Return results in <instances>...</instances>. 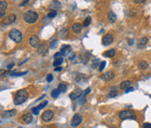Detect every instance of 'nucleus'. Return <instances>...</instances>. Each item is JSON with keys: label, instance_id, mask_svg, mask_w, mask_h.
I'll return each instance as SVG.
<instances>
[{"label": "nucleus", "instance_id": "f257e3e1", "mask_svg": "<svg viewBox=\"0 0 151 128\" xmlns=\"http://www.w3.org/2000/svg\"><path fill=\"white\" fill-rule=\"evenodd\" d=\"M27 98H28L27 90L22 89L15 93L13 102H14L15 105H21V104H23V103H24L25 101L27 100Z\"/></svg>", "mask_w": 151, "mask_h": 128}, {"label": "nucleus", "instance_id": "f03ea898", "mask_svg": "<svg viewBox=\"0 0 151 128\" xmlns=\"http://www.w3.org/2000/svg\"><path fill=\"white\" fill-rule=\"evenodd\" d=\"M38 19V14L33 10H28L23 14V20L27 23H35Z\"/></svg>", "mask_w": 151, "mask_h": 128}, {"label": "nucleus", "instance_id": "7ed1b4c3", "mask_svg": "<svg viewBox=\"0 0 151 128\" xmlns=\"http://www.w3.org/2000/svg\"><path fill=\"white\" fill-rule=\"evenodd\" d=\"M8 37H9V39H12L16 43H21L22 40H23V34H22V32L18 30V29H15V28L11 29L9 31Z\"/></svg>", "mask_w": 151, "mask_h": 128}, {"label": "nucleus", "instance_id": "20e7f679", "mask_svg": "<svg viewBox=\"0 0 151 128\" xmlns=\"http://www.w3.org/2000/svg\"><path fill=\"white\" fill-rule=\"evenodd\" d=\"M119 117H120V120H136V115L135 113L132 112L130 110H122L119 113Z\"/></svg>", "mask_w": 151, "mask_h": 128}, {"label": "nucleus", "instance_id": "39448f33", "mask_svg": "<svg viewBox=\"0 0 151 128\" xmlns=\"http://www.w3.org/2000/svg\"><path fill=\"white\" fill-rule=\"evenodd\" d=\"M114 41V36L112 34H105L104 37H103V39H102V42L103 44L105 45V46H107V45H110L111 43Z\"/></svg>", "mask_w": 151, "mask_h": 128}, {"label": "nucleus", "instance_id": "423d86ee", "mask_svg": "<svg viewBox=\"0 0 151 128\" xmlns=\"http://www.w3.org/2000/svg\"><path fill=\"white\" fill-rule=\"evenodd\" d=\"M48 50H49V48H48V45L46 43H42L40 44L38 47H37V53L40 56H44L48 53Z\"/></svg>", "mask_w": 151, "mask_h": 128}, {"label": "nucleus", "instance_id": "0eeeda50", "mask_svg": "<svg viewBox=\"0 0 151 128\" xmlns=\"http://www.w3.org/2000/svg\"><path fill=\"white\" fill-rule=\"evenodd\" d=\"M54 116V113L51 110H46L42 113V116H41V119H42L44 122H50Z\"/></svg>", "mask_w": 151, "mask_h": 128}, {"label": "nucleus", "instance_id": "6e6552de", "mask_svg": "<svg viewBox=\"0 0 151 128\" xmlns=\"http://www.w3.org/2000/svg\"><path fill=\"white\" fill-rule=\"evenodd\" d=\"M114 77H115V74H114L113 71H106L105 73L102 75L101 79L103 81H105V82H110V81H112L114 79Z\"/></svg>", "mask_w": 151, "mask_h": 128}, {"label": "nucleus", "instance_id": "1a4fd4ad", "mask_svg": "<svg viewBox=\"0 0 151 128\" xmlns=\"http://www.w3.org/2000/svg\"><path fill=\"white\" fill-rule=\"evenodd\" d=\"M82 122V117L79 115V114H75L73 117V119L71 121V125L76 127V126H78L79 124H81Z\"/></svg>", "mask_w": 151, "mask_h": 128}, {"label": "nucleus", "instance_id": "9d476101", "mask_svg": "<svg viewBox=\"0 0 151 128\" xmlns=\"http://www.w3.org/2000/svg\"><path fill=\"white\" fill-rule=\"evenodd\" d=\"M61 8H62V4L59 2L58 0H52V1L50 2V8L51 9V10H55V11H57V10H59Z\"/></svg>", "mask_w": 151, "mask_h": 128}, {"label": "nucleus", "instance_id": "9b49d317", "mask_svg": "<svg viewBox=\"0 0 151 128\" xmlns=\"http://www.w3.org/2000/svg\"><path fill=\"white\" fill-rule=\"evenodd\" d=\"M22 120L23 121V123L26 124H29L32 123V121H33V116H32L31 113L29 112H26L24 113L23 116H22Z\"/></svg>", "mask_w": 151, "mask_h": 128}, {"label": "nucleus", "instance_id": "f8f14e48", "mask_svg": "<svg viewBox=\"0 0 151 128\" xmlns=\"http://www.w3.org/2000/svg\"><path fill=\"white\" fill-rule=\"evenodd\" d=\"M16 20V16L14 14H10V15L5 17V19L2 21V23L4 24H10V23H13Z\"/></svg>", "mask_w": 151, "mask_h": 128}, {"label": "nucleus", "instance_id": "ddd939ff", "mask_svg": "<svg viewBox=\"0 0 151 128\" xmlns=\"http://www.w3.org/2000/svg\"><path fill=\"white\" fill-rule=\"evenodd\" d=\"M39 43H40V40H39V38L37 36H32L31 39H30V45L34 48H36V47L39 46Z\"/></svg>", "mask_w": 151, "mask_h": 128}, {"label": "nucleus", "instance_id": "4468645a", "mask_svg": "<svg viewBox=\"0 0 151 128\" xmlns=\"http://www.w3.org/2000/svg\"><path fill=\"white\" fill-rule=\"evenodd\" d=\"M147 42H148V39H147V37H143V38H141V39L138 40L137 47H138L139 49H143V48H145V47L147 46Z\"/></svg>", "mask_w": 151, "mask_h": 128}, {"label": "nucleus", "instance_id": "2eb2a0df", "mask_svg": "<svg viewBox=\"0 0 151 128\" xmlns=\"http://www.w3.org/2000/svg\"><path fill=\"white\" fill-rule=\"evenodd\" d=\"M16 113H17V110H16V109H9V110H5L4 112L2 113V116L5 117V118H10V117L15 116Z\"/></svg>", "mask_w": 151, "mask_h": 128}, {"label": "nucleus", "instance_id": "dca6fc26", "mask_svg": "<svg viewBox=\"0 0 151 128\" xmlns=\"http://www.w3.org/2000/svg\"><path fill=\"white\" fill-rule=\"evenodd\" d=\"M90 93H91V88H87L83 93H81V95L79 96V103H80V104H84V103H85L86 95Z\"/></svg>", "mask_w": 151, "mask_h": 128}, {"label": "nucleus", "instance_id": "f3484780", "mask_svg": "<svg viewBox=\"0 0 151 128\" xmlns=\"http://www.w3.org/2000/svg\"><path fill=\"white\" fill-rule=\"evenodd\" d=\"M82 26H83V25H81L80 23H74L73 24V26H72V30H73V32L75 33V34H78V33H80V32H81Z\"/></svg>", "mask_w": 151, "mask_h": 128}, {"label": "nucleus", "instance_id": "a211bd4d", "mask_svg": "<svg viewBox=\"0 0 151 128\" xmlns=\"http://www.w3.org/2000/svg\"><path fill=\"white\" fill-rule=\"evenodd\" d=\"M116 53H117L116 49H111V50L105 51V52H104V56H105V57H108V58H112V57H114V56H115V54H116Z\"/></svg>", "mask_w": 151, "mask_h": 128}, {"label": "nucleus", "instance_id": "6ab92c4d", "mask_svg": "<svg viewBox=\"0 0 151 128\" xmlns=\"http://www.w3.org/2000/svg\"><path fill=\"white\" fill-rule=\"evenodd\" d=\"M71 50H72V49L70 48L69 45H64V46L62 48V50H61V52H62V55L66 56V55H68L70 52H71Z\"/></svg>", "mask_w": 151, "mask_h": 128}, {"label": "nucleus", "instance_id": "aec40b11", "mask_svg": "<svg viewBox=\"0 0 151 128\" xmlns=\"http://www.w3.org/2000/svg\"><path fill=\"white\" fill-rule=\"evenodd\" d=\"M107 19L110 23H115L117 21V15L115 14V12L113 11H109L108 14H107Z\"/></svg>", "mask_w": 151, "mask_h": 128}, {"label": "nucleus", "instance_id": "412c9836", "mask_svg": "<svg viewBox=\"0 0 151 128\" xmlns=\"http://www.w3.org/2000/svg\"><path fill=\"white\" fill-rule=\"evenodd\" d=\"M86 80H87V76L84 75V74H78V76H77V78H76V81L78 82H79V83L85 82Z\"/></svg>", "mask_w": 151, "mask_h": 128}, {"label": "nucleus", "instance_id": "4be33fe9", "mask_svg": "<svg viewBox=\"0 0 151 128\" xmlns=\"http://www.w3.org/2000/svg\"><path fill=\"white\" fill-rule=\"evenodd\" d=\"M131 86V82L130 81H124V82H122L121 83H120V89L121 90H126L127 88H129Z\"/></svg>", "mask_w": 151, "mask_h": 128}, {"label": "nucleus", "instance_id": "5701e85b", "mask_svg": "<svg viewBox=\"0 0 151 128\" xmlns=\"http://www.w3.org/2000/svg\"><path fill=\"white\" fill-rule=\"evenodd\" d=\"M67 35H68V28H63V29H62L61 32H60V34H59L61 39H65L66 37H67Z\"/></svg>", "mask_w": 151, "mask_h": 128}, {"label": "nucleus", "instance_id": "b1692460", "mask_svg": "<svg viewBox=\"0 0 151 128\" xmlns=\"http://www.w3.org/2000/svg\"><path fill=\"white\" fill-rule=\"evenodd\" d=\"M61 93H62V92L59 89H54L51 91V93H50V94H51V97H52V98H57V97L60 95Z\"/></svg>", "mask_w": 151, "mask_h": 128}, {"label": "nucleus", "instance_id": "393cba45", "mask_svg": "<svg viewBox=\"0 0 151 128\" xmlns=\"http://www.w3.org/2000/svg\"><path fill=\"white\" fill-rule=\"evenodd\" d=\"M67 88H68V86H67V84L64 83V82H61L58 85V89L60 90L61 92H65L66 90H67Z\"/></svg>", "mask_w": 151, "mask_h": 128}, {"label": "nucleus", "instance_id": "a878e982", "mask_svg": "<svg viewBox=\"0 0 151 128\" xmlns=\"http://www.w3.org/2000/svg\"><path fill=\"white\" fill-rule=\"evenodd\" d=\"M8 8V3L5 1H1L0 2V10L1 11H6V9Z\"/></svg>", "mask_w": 151, "mask_h": 128}, {"label": "nucleus", "instance_id": "bb28decb", "mask_svg": "<svg viewBox=\"0 0 151 128\" xmlns=\"http://www.w3.org/2000/svg\"><path fill=\"white\" fill-rule=\"evenodd\" d=\"M62 62H63V58H57L54 60V62H53V66H55V67H57V66H59L60 65H62Z\"/></svg>", "mask_w": 151, "mask_h": 128}, {"label": "nucleus", "instance_id": "cd10ccee", "mask_svg": "<svg viewBox=\"0 0 151 128\" xmlns=\"http://www.w3.org/2000/svg\"><path fill=\"white\" fill-rule=\"evenodd\" d=\"M139 67L141 69H147V67H148V64H147L146 61H140L139 62Z\"/></svg>", "mask_w": 151, "mask_h": 128}, {"label": "nucleus", "instance_id": "c85d7f7f", "mask_svg": "<svg viewBox=\"0 0 151 128\" xmlns=\"http://www.w3.org/2000/svg\"><path fill=\"white\" fill-rule=\"evenodd\" d=\"M91 18L89 16V17H87L85 19V21L83 22V24H82V25H83L84 27H87V26H89L90 24H91Z\"/></svg>", "mask_w": 151, "mask_h": 128}, {"label": "nucleus", "instance_id": "c756f323", "mask_svg": "<svg viewBox=\"0 0 151 128\" xmlns=\"http://www.w3.org/2000/svg\"><path fill=\"white\" fill-rule=\"evenodd\" d=\"M25 74H27V71L20 72V73H18V72H12V73H10V76H12V77H20V76H23Z\"/></svg>", "mask_w": 151, "mask_h": 128}, {"label": "nucleus", "instance_id": "7c9ffc66", "mask_svg": "<svg viewBox=\"0 0 151 128\" xmlns=\"http://www.w3.org/2000/svg\"><path fill=\"white\" fill-rule=\"evenodd\" d=\"M118 95V92H117V90H111V92L109 93L108 94V98H113V97H116Z\"/></svg>", "mask_w": 151, "mask_h": 128}, {"label": "nucleus", "instance_id": "2f4dec72", "mask_svg": "<svg viewBox=\"0 0 151 128\" xmlns=\"http://www.w3.org/2000/svg\"><path fill=\"white\" fill-rule=\"evenodd\" d=\"M56 15H57V11H55V10H50V11L49 12V14H48V17H49L50 19H52V18H54Z\"/></svg>", "mask_w": 151, "mask_h": 128}, {"label": "nucleus", "instance_id": "473e14b6", "mask_svg": "<svg viewBox=\"0 0 151 128\" xmlns=\"http://www.w3.org/2000/svg\"><path fill=\"white\" fill-rule=\"evenodd\" d=\"M105 65H106V63H105V61H103V62H102V63L100 64V66H99V71H100V72H102L103 70L105 69Z\"/></svg>", "mask_w": 151, "mask_h": 128}, {"label": "nucleus", "instance_id": "72a5a7b5", "mask_svg": "<svg viewBox=\"0 0 151 128\" xmlns=\"http://www.w3.org/2000/svg\"><path fill=\"white\" fill-rule=\"evenodd\" d=\"M69 97H70V99L71 100H76L77 98H78V94L76 93H71L69 94Z\"/></svg>", "mask_w": 151, "mask_h": 128}, {"label": "nucleus", "instance_id": "f704fd0d", "mask_svg": "<svg viewBox=\"0 0 151 128\" xmlns=\"http://www.w3.org/2000/svg\"><path fill=\"white\" fill-rule=\"evenodd\" d=\"M39 110H40V109H38V107H35V108L32 109V112L34 113V114H35V115H37V114H39Z\"/></svg>", "mask_w": 151, "mask_h": 128}, {"label": "nucleus", "instance_id": "c9c22d12", "mask_svg": "<svg viewBox=\"0 0 151 128\" xmlns=\"http://www.w3.org/2000/svg\"><path fill=\"white\" fill-rule=\"evenodd\" d=\"M46 105H48V101H44L43 103H41V104H40V105L38 106V109H44V108L46 107Z\"/></svg>", "mask_w": 151, "mask_h": 128}, {"label": "nucleus", "instance_id": "e433bc0d", "mask_svg": "<svg viewBox=\"0 0 151 128\" xmlns=\"http://www.w3.org/2000/svg\"><path fill=\"white\" fill-rule=\"evenodd\" d=\"M57 44H58V41L57 40H54V41H52L51 44H50V49H54L57 47Z\"/></svg>", "mask_w": 151, "mask_h": 128}, {"label": "nucleus", "instance_id": "4c0bfd02", "mask_svg": "<svg viewBox=\"0 0 151 128\" xmlns=\"http://www.w3.org/2000/svg\"><path fill=\"white\" fill-rule=\"evenodd\" d=\"M52 81H53V77H52V75H51V74H49V75L47 76V82H51Z\"/></svg>", "mask_w": 151, "mask_h": 128}, {"label": "nucleus", "instance_id": "58836bf2", "mask_svg": "<svg viewBox=\"0 0 151 128\" xmlns=\"http://www.w3.org/2000/svg\"><path fill=\"white\" fill-rule=\"evenodd\" d=\"M62 52H57L54 54V58L57 59V58H62Z\"/></svg>", "mask_w": 151, "mask_h": 128}, {"label": "nucleus", "instance_id": "ea45409f", "mask_svg": "<svg viewBox=\"0 0 151 128\" xmlns=\"http://www.w3.org/2000/svg\"><path fill=\"white\" fill-rule=\"evenodd\" d=\"M143 128H151V124L149 123H145L143 124Z\"/></svg>", "mask_w": 151, "mask_h": 128}, {"label": "nucleus", "instance_id": "a19ab883", "mask_svg": "<svg viewBox=\"0 0 151 128\" xmlns=\"http://www.w3.org/2000/svg\"><path fill=\"white\" fill-rule=\"evenodd\" d=\"M132 91H133V88L130 86L129 88H127V89L125 90V93H130V92H132Z\"/></svg>", "mask_w": 151, "mask_h": 128}, {"label": "nucleus", "instance_id": "79ce46f5", "mask_svg": "<svg viewBox=\"0 0 151 128\" xmlns=\"http://www.w3.org/2000/svg\"><path fill=\"white\" fill-rule=\"evenodd\" d=\"M14 64L12 63V64H9V65H8V66H7V68H8V70H10V69H12V67H14Z\"/></svg>", "mask_w": 151, "mask_h": 128}, {"label": "nucleus", "instance_id": "37998d69", "mask_svg": "<svg viewBox=\"0 0 151 128\" xmlns=\"http://www.w3.org/2000/svg\"><path fill=\"white\" fill-rule=\"evenodd\" d=\"M134 2H135L136 4H142V3H144L146 0H133Z\"/></svg>", "mask_w": 151, "mask_h": 128}, {"label": "nucleus", "instance_id": "c03bdc74", "mask_svg": "<svg viewBox=\"0 0 151 128\" xmlns=\"http://www.w3.org/2000/svg\"><path fill=\"white\" fill-rule=\"evenodd\" d=\"M120 62L119 61V60H115L113 65H114V66H120Z\"/></svg>", "mask_w": 151, "mask_h": 128}, {"label": "nucleus", "instance_id": "a18cd8bd", "mask_svg": "<svg viewBox=\"0 0 151 128\" xmlns=\"http://www.w3.org/2000/svg\"><path fill=\"white\" fill-rule=\"evenodd\" d=\"M29 1H30V0H23V2H22L20 6H22V7H23V6H24V5H25V4H27V3H28V2H29Z\"/></svg>", "mask_w": 151, "mask_h": 128}, {"label": "nucleus", "instance_id": "49530a36", "mask_svg": "<svg viewBox=\"0 0 151 128\" xmlns=\"http://www.w3.org/2000/svg\"><path fill=\"white\" fill-rule=\"evenodd\" d=\"M5 16H6L5 11H0V18H1V19H3Z\"/></svg>", "mask_w": 151, "mask_h": 128}, {"label": "nucleus", "instance_id": "de8ad7c7", "mask_svg": "<svg viewBox=\"0 0 151 128\" xmlns=\"http://www.w3.org/2000/svg\"><path fill=\"white\" fill-rule=\"evenodd\" d=\"M133 43H134V40H133V39H129L128 40V44L130 45V46L133 45Z\"/></svg>", "mask_w": 151, "mask_h": 128}, {"label": "nucleus", "instance_id": "09e8293b", "mask_svg": "<svg viewBox=\"0 0 151 128\" xmlns=\"http://www.w3.org/2000/svg\"><path fill=\"white\" fill-rule=\"evenodd\" d=\"M62 69V66H57V67H56V68H54V70L55 71H56V72H57V71H61V70Z\"/></svg>", "mask_w": 151, "mask_h": 128}, {"label": "nucleus", "instance_id": "8fccbe9b", "mask_svg": "<svg viewBox=\"0 0 151 128\" xmlns=\"http://www.w3.org/2000/svg\"><path fill=\"white\" fill-rule=\"evenodd\" d=\"M111 128H116V127H115V126H112V127H111Z\"/></svg>", "mask_w": 151, "mask_h": 128}, {"label": "nucleus", "instance_id": "3c124183", "mask_svg": "<svg viewBox=\"0 0 151 128\" xmlns=\"http://www.w3.org/2000/svg\"><path fill=\"white\" fill-rule=\"evenodd\" d=\"M19 128H22V127H19Z\"/></svg>", "mask_w": 151, "mask_h": 128}]
</instances>
